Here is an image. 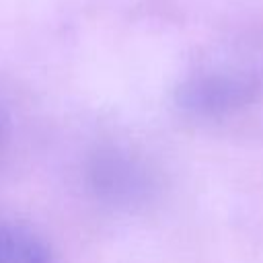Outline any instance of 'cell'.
Here are the masks:
<instances>
[{"mask_svg":"<svg viewBox=\"0 0 263 263\" xmlns=\"http://www.w3.org/2000/svg\"><path fill=\"white\" fill-rule=\"evenodd\" d=\"M0 263H49V253L35 232L0 224Z\"/></svg>","mask_w":263,"mask_h":263,"instance_id":"6da1fadb","label":"cell"}]
</instances>
